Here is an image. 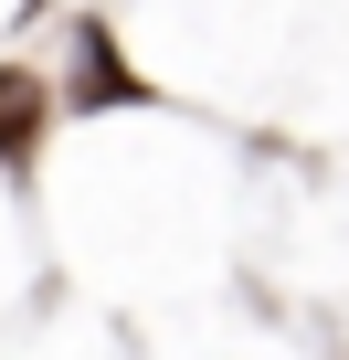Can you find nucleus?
Segmentation results:
<instances>
[{"instance_id": "f257e3e1", "label": "nucleus", "mask_w": 349, "mask_h": 360, "mask_svg": "<svg viewBox=\"0 0 349 360\" xmlns=\"http://www.w3.org/2000/svg\"><path fill=\"white\" fill-rule=\"evenodd\" d=\"M148 85H138V64L117 53V32L106 22H85L74 32V106H138Z\"/></svg>"}, {"instance_id": "f03ea898", "label": "nucleus", "mask_w": 349, "mask_h": 360, "mask_svg": "<svg viewBox=\"0 0 349 360\" xmlns=\"http://www.w3.org/2000/svg\"><path fill=\"white\" fill-rule=\"evenodd\" d=\"M32 138H43V85L22 64H0V159H22Z\"/></svg>"}]
</instances>
